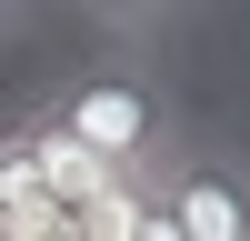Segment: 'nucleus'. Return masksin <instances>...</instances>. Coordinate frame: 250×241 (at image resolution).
I'll use <instances>...</instances> for the list:
<instances>
[{
    "mask_svg": "<svg viewBox=\"0 0 250 241\" xmlns=\"http://www.w3.org/2000/svg\"><path fill=\"white\" fill-rule=\"evenodd\" d=\"M40 141H30V120H10L0 131V221H20V211H40Z\"/></svg>",
    "mask_w": 250,
    "mask_h": 241,
    "instance_id": "4",
    "label": "nucleus"
},
{
    "mask_svg": "<svg viewBox=\"0 0 250 241\" xmlns=\"http://www.w3.org/2000/svg\"><path fill=\"white\" fill-rule=\"evenodd\" d=\"M80 10H90L100 30L120 40V50H140V40H160V30H180V10H190V0H80Z\"/></svg>",
    "mask_w": 250,
    "mask_h": 241,
    "instance_id": "6",
    "label": "nucleus"
},
{
    "mask_svg": "<svg viewBox=\"0 0 250 241\" xmlns=\"http://www.w3.org/2000/svg\"><path fill=\"white\" fill-rule=\"evenodd\" d=\"M160 181H110V191L80 211V241H140V221H150Z\"/></svg>",
    "mask_w": 250,
    "mask_h": 241,
    "instance_id": "5",
    "label": "nucleus"
},
{
    "mask_svg": "<svg viewBox=\"0 0 250 241\" xmlns=\"http://www.w3.org/2000/svg\"><path fill=\"white\" fill-rule=\"evenodd\" d=\"M160 211L180 221V241H250V151L180 131V151L160 161Z\"/></svg>",
    "mask_w": 250,
    "mask_h": 241,
    "instance_id": "2",
    "label": "nucleus"
},
{
    "mask_svg": "<svg viewBox=\"0 0 250 241\" xmlns=\"http://www.w3.org/2000/svg\"><path fill=\"white\" fill-rule=\"evenodd\" d=\"M30 141H40V191H50L60 211H90V201H100V191L120 181V171H100V161L80 151V141H60V131H50L40 111H30Z\"/></svg>",
    "mask_w": 250,
    "mask_h": 241,
    "instance_id": "3",
    "label": "nucleus"
},
{
    "mask_svg": "<svg viewBox=\"0 0 250 241\" xmlns=\"http://www.w3.org/2000/svg\"><path fill=\"white\" fill-rule=\"evenodd\" d=\"M40 120H50L60 141H80V151H90L100 171H120V181H160V161L180 151V111L140 71H80V80H60V91L40 100Z\"/></svg>",
    "mask_w": 250,
    "mask_h": 241,
    "instance_id": "1",
    "label": "nucleus"
},
{
    "mask_svg": "<svg viewBox=\"0 0 250 241\" xmlns=\"http://www.w3.org/2000/svg\"><path fill=\"white\" fill-rule=\"evenodd\" d=\"M20 20H30V0H0V40H10V30H20Z\"/></svg>",
    "mask_w": 250,
    "mask_h": 241,
    "instance_id": "7",
    "label": "nucleus"
}]
</instances>
